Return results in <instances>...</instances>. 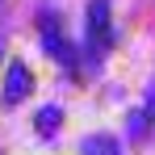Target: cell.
Here are the masks:
<instances>
[{"label": "cell", "mask_w": 155, "mask_h": 155, "mask_svg": "<svg viewBox=\"0 0 155 155\" xmlns=\"http://www.w3.org/2000/svg\"><path fill=\"white\" fill-rule=\"evenodd\" d=\"M88 21H92V42L109 46V42H113V29H109V0H92V4H88Z\"/></svg>", "instance_id": "6da1fadb"}, {"label": "cell", "mask_w": 155, "mask_h": 155, "mask_svg": "<svg viewBox=\"0 0 155 155\" xmlns=\"http://www.w3.org/2000/svg\"><path fill=\"white\" fill-rule=\"evenodd\" d=\"M42 38H46V51L54 54V59H63V63H71V46H67V38L59 34V25H54V17L51 13H42Z\"/></svg>", "instance_id": "7a4b0ae2"}, {"label": "cell", "mask_w": 155, "mask_h": 155, "mask_svg": "<svg viewBox=\"0 0 155 155\" xmlns=\"http://www.w3.org/2000/svg\"><path fill=\"white\" fill-rule=\"evenodd\" d=\"M25 92H29V71H25V63H13L4 76V105H17Z\"/></svg>", "instance_id": "3957f363"}, {"label": "cell", "mask_w": 155, "mask_h": 155, "mask_svg": "<svg viewBox=\"0 0 155 155\" xmlns=\"http://www.w3.org/2000/svg\"><path fill=\"white\" fill-rule=\"evenodd\" d=\"M80 151H84V155H117L122 147H117L113 134H88V138L80 143Z\"/></svg>", "instance_id": "277c9868"}, {"label": "cell", "mask_w": 155, "mask_h": 155, "mask_svg": "<svg viewBox=\"0 0 155 155\" xmlns=\"http://www.w3.org/2000/svg\"><path fill=\"white\" fill-rule=\"evenodd\" d=\"M54 117H59V109H42V113H38V130L51 134V130H54Z\"/></svg>", "instance_id": "5b68a950"}, {"label": "cell", "mask_w": 155, "mask_h": 155, "mask_svg": "<svg viewBox=\"0 0 155 155\" xmlns=\"http://www.w3.org/2000/svg\"><path fill=\"white\" fill-rule=\"evenodd\" d=\"M147 105H151V113H155V92H151V101H147Z\"/></svg>", "instance_id": "8992f818"}]
</instances>
